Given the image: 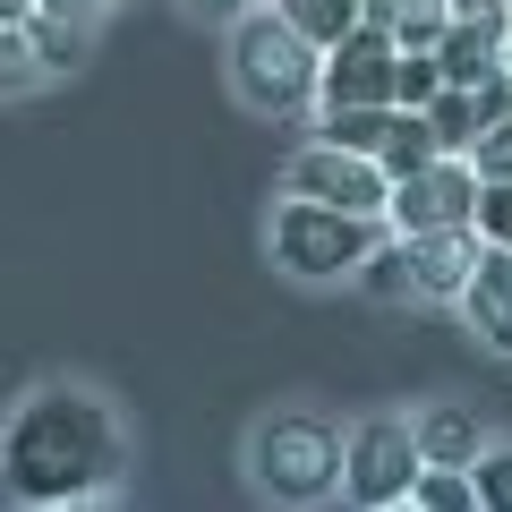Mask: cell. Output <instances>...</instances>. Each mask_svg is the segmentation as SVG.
<instances>
[{"label":"cell","instance_id":"obj_9","mask_svg":"<svg viewBox=\"0 0 512 512\" xmlns=\"http://www.w3.org/2000/svg\"><path fill=\"white\" fill-rule=\"evenodd\" d=\"M402 256H410V299H444L453 308L470 265L487 256V239H478V222H444V231H402Z\"/></svg>","mask_w":512,"mask_h":512},{"label":"cell","instance_id":"obj_12","mask_svg":"<svg viewBox=\"0 0 512 512\" xmlns=\"http://www.w3.org/2000/svg\"><path fill=\"white\" fill-rule=\"evenodd\" d=\"M436 128H427V111H402L393 103V120H384V137H376V163H384V180H410L419 163H436Z\"/></svg>","mask_w":512,"mask_h":512},{"label":"cell","instance_id":"obj_25","mask_svg":"<svg viewBox=\"0 0 512 512\" xmlns=\"http://www.w3.org/2000/svg\"><path fill=\"white\" fill-rule=\"evenodd\" d=\"M478 239L487 248H512V180H478Z\"/></svg>","mask_w":512,"mask_h":512},{"label":"cell","instance_id":"obj_14","mask_svg":"<svg viewBox=\"0 0 512 512\" xmlns=\"http://www.w3.org/2000/svg\"><path fill=\"white\" fill-rule=\"evenodd\" d=\"M26 35H35L43 77H77L94 52V18H26Z\"/></svg>","mask_w":512,"mask_h":512},{"label":"cell","instance_id":"obj_24","mask_svg":"<svg viewBox=\"0 0 512 512\" xmlns=\"http://www.w3.org/2000/svg\"><path fill=\"white\" fill-rule=\"evenodd\" d=\"M470 487L487 512H512V444H487V453L470 461Z\"/></svg>","mask_w":512,"mask_h":512},{"label":"cell","instance_id":"obj_1","mask_svg":"<svg viewBox=\"0 0 512 512\" xmlns=\"http://www.w3.org/2000/svg\"><path fill=\"white\" fill-rule=\"evenodd\" d=\"M0 478L18 504H111L128 478V427L86 384H35L0 427Z\"/></svg>","mask_w":512,"mask_h":512},{"label":"cell","instance_id":"obj_16","mask_svg":"<svg viewBox=\"0 0 512 512\" xmlns=\"http://www.w3.org/2000/svg\"><path fill=\"white\" fill-rule=\"evenodd\" d=\"M444 26H453V9H444V0H393L384 35H393V52H436Z\"/></svg>","mask_w":512,"mask_h":512},{"label":"cell","instance_id":"obj_8","mask_svg":"<svg viewBox=\"0 0 512 512\" xmlns=\"http://www.w3.org/2000/svg\"><path fill=\"white\" fill-rule=\"evenodd\" d=\"M393 35L376 18H359L342 43H325V77H316V111H350V103H393Z\"/></svg>","mask_w":512,"mask_h":512},{"label":"cell","instance_id":"obj_11","mask_svg":"<svg viewBox=\"0 0 512 512\" xmlns=\"http://www.w3.org/2000/svg\"><path fill=\"white\" fill-rule=\"evenodd\" d=\"M410 427H419V453H427V461H453V470H470V461L487 453V427H478L461 402H436V410H419Z\"/></svg>","mask_w":512,"mask_h":512},{"label":"cell","instance_id":"obj_23","mask_svg":"<svg viewBox=\"0 0 512 512\" xmlns=\"http://www.w3.org/2000/svg\"><path fill=\"white\" fill-rule=\"evenodd\" d=\"M461 154H470V171H478V180H512V111H504V120H487Z\"/></svg>","mask_w":512,"mask_h":512},{"label":"cell","instance_id":"obj_4","mask_svg":"<svg viewBox=\"0 0 512 512\" xmlns=\"http://www.w3.org/2000/svg\"><path fill=\"white\" fill-rule=\"evenodd\" d=\"M248 470L274 504H325L342 495V427L316 410H274L248 436Z\"/></svg>","mask_w":512,"mask_h":512},{"label":"cell","instance_id":"obj_21","mask_svg":"<svg viewBox=\"0 0 512 512\" xmlns=\"http://www.w3.org/2000/svg\"><path fill=\"white\" fill-rule=\"evenodd\" d=\"M35 86H43L35 35H26V26H0V94H35Z\"/></svg>","mask_w":512,"mask_h":512},{"label":"cell","instance_id":"obj_30","mask_svg":"<svg viewBox=\"0 0 512 512\" xmlns=\"http://www.w3.org/2000/svg\"><path fill=\"white\" fill-rule=\"evenodd\" d=\"M504 77H512V35H504Z\"/></svg>","mask_w":512,"mask_h":512},{"label":"cell","instance_id":"obj_3","mask_svg":"<svg viewBox=\"0 0 512 512\" xmlns=\"http://www.w3.org/2000/svg\"><path fill=\"white\" fill-rule=\"evenodd\" d=\"M393 231L384 214H350V205H316V197H282L265 239H274V265L291 282H350L359 256Z\"/></svg>","mask_w":512,"mask_h":512},{"label":"cell","instance_id":"obj_6","mask_svg":"<svg viewBox=\"0 0 512 512\" xmlns=\"http://www.w3.org/2000/svg\"><path fill=\"white\" fill-rule=\"evenodd\" d=\"M282 188H291V197H316V205H350V214H384V197H393V180H384L376 154L333 146V137L299 146L291 171H282Z\"/></svg>","mask_w":512,"mask_h":512},{"label":"cell","instance_id":"obj_19","mask_svg":"<svg viewBox=\"0 0 512 512\" xmlns=\"http://www.w3.org/2000/svg\"><path fill=\"white\" fill-rule=\"evenodd\" d=\"M427 128H436V146H444V154H461L478 128H487V111H478V94H470V86H444L436 103H427Z\"/></svg>","mask_w":512,"mask_h":512},{"label":"cell","instance_id":"obj_22","mask_svg":"<svg viewBox=\"0 0 512 512\" xmlns=\"http://www.w3.org/2000/svg\"><path fill=\"white\" fill-rule=\"evenodd\" d=\"M384 120H393V103H350V111H325V137H333V146H359V154H376Z\"/></svg>","mask_w":512,"mask_h":512},{"label":"cell","instance_id":"obj_2","mask_svg":"<svg viewBox=\"0 0 512 512\" xmlns=\"http://www.w3.org/2000/svg\"><path fill=\"white\" fill-rule=\"evenodd\" d=\"M222 60H231V86H239V103H248L256 120H308V111H316L325 52L282 18L274 0H256V9H239V18H231Z\"/></svg>","mask_w":512,"mask_h":512},{"label":"cell","instance_id":"obj_5","mask_svg":"<svg viewBox=\"0 0 512 512\" xmlns=\"http://www.w3.org/2000/svg\"><path fill=\"white\" fill-rule=\"evenodd\" d=\"M419 427L410 419H359L342 436V504L359 512H393L410 504V478H419Z\"/></svg>","mask_w":512,"mask_h":512},{"label":"cell","instance_id":"obj_13","mask_svg":"<svg viewBox=\"0 0 512 512\" xmlns=\"http://www.w3.org/2000/svg\"><path fill=\"white\" fill-rule=\"evenodd\" d=\"M436 69H444V86H478L487 69H504V35H487V26H444Z\"/></svg>","mask_w":512,"mask_h":512},{"label":"cell","instance_id":"obj_7","mask_svg":"<svg viewBox=\"0 0 512 512\" xmlns=\"http://www.w3.org/2000/svg\"><path fill=\"white\" fill-rule=\"evenodd\" d=\"M470 214H478L470 154H436V163H419L410 180H393V197H384V222H393V231H444V222H470Z\"/></svg>","mask_w":512,"mask_h":512},{"label":"cell","instance_id":"obj_15","mask_svg":"<svg viewBox=\"0 0 512 512\" xmlns=\"http://www.w3.org/2000/svg\"><path fill=\"white\" fill-rule=\"evenodd\" d=\"M274 9H282V18H291L299 35L316 43V52H325V43H342L350 26L367 18V0H274Z\"/></svg>","mask_w":512,"mask_h":512},{"label":"cell","instance_id":"obj_26","mask_svg":"<svg viewBox=\"0 0 512 512\" xmlns=\"http://www.w3.org/2000/svg\"><path fill=\"white\" fill-rule=\"evenodd\" d=\"M103 0H35V18H94Z\"/></svg>","mask_w":512,"mask_h":512},{"label":"cell","instance_id":"obj_17","mask_svg":"<svg viewBox=\"0 0 512 512\" xmlns=\"http://www.w3.org/2000/svg\"><path fill=\"white\" fill-rule=\"evenodd\" d=\"M410 504L419 512H478V487H470V470H453V461H419Z\"/></svg>","mask_w":512,"mask_h":512},{"label":"cell","instance_id":"obj_29","mask_svg":"<svg viewBox=\"0 0 512 512\" xmlns=\"http://www.w3.org/2000/svg\"><path fill=\"white\" fill-rule=\"evenodd\" d=\"M367 18H376V26H384V18H393V0H367Z\"/></svg>","mask_w":512,"mask_h":512},{"label":"cell","instance_id":"obj_27","mask_svg":"<svg viewBox=\"0 0 512 512\" xmlns=\"http://www.w3.org/2000/svg\"><path fill=\"white\" fill-rule=\"evenodd\" d=\"M188 9H205V18H222V26H231L239 9H256V0H188Z\"/></svg>","mask_w":512,"mask_h":512},{"label":"cell","instance_id":"obj_18","mask_svg":"<svg viewBox=\"0 0 512 512\" xmlns=\"http://www.w3.org/2000/svg\"><path fill=\"white\" fill-rule=\"evenodd\" d=\"M350 282H359L367 299H410V256H402V231H384L376 248L359 256V274H350Z\"/></svg>","mask_w":512,"mask_h":512},{"label":"cell","instance_id":"obj_28","mask_svg":"<svg viewBox=\"0 0 512 512\" xmlns=\"http://www.w3.org/2000/svg\"><path fill=\"white\" fill-rule=\"evenodd\" d=\"M35 18V0H0V26H26Z\"/></svg>","mask_w":512,"mask_h":512},{"label":"cell","instance_id":"obj_20","mask_svg":"<svg viewBox=\"0 0 512 512\" xmlns=\"http://www.w3.org/2000/svg\"><path fill=\"white\" fill-rule=\"evenodd\" d=\"M436 94H444L436 52H402V60H393V103H402V111H427Z\"/></svg>","mask_w":512,"mask_h":512},{"label":"cell","instance_id":"obj_10","mask_svg":"<svg viewBox=\"0 0 512 512\" xmlns=\"http://www.w3.org/2000/svg\"><path fill=\"white\" fill-rule=\"evenodd\" d=\"M453 308H461V325H470L495 359H512V248H487V256H478Z\"/></svg>","mask_w":512,"mask_h":512}]
</instances>
